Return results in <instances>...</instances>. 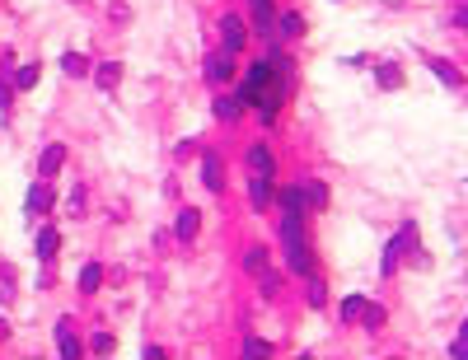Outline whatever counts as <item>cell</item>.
Instances as JSON below:
<instances>
[{
    "label": "cell",
    "instance_id": "cell-29",
    "mask_svg": "<svg viewBox=\"0 0 468 360\" xmlns=\"http://www.w3.org/2000/svg\"><path fill=\"white\" fill-rule=\"evenodd\" d=\"M361 318H365V328H379V323H384V309H379V304H365Z\"/></svg>",
    "mask_w": 468,
    "mask_h": 360
},
{
    "label": "cell",
    "instance_id": "cell-19",
    "mask_svg": "<svg viewBox=\"0 0 468 360\" xmlns=\"http://www.w3.org/2000/svg\"><path fill=\"white\" fill-rule=\"evenodd\" d=\"M244 267H248L253 276H262V272H267V248H258V243H253V248H248V257H244Z\"/></svg>",
    "mask_w": 468,
    "mask_h": 360
},
{
    "label": "cell",
    "instance_id": "cell-9",
    "mask_svg": "<svg viewBox=\"0 0 468 360\" xmlns=\"http://www.w3.org/2000/svg\"><path fill=\"white\" fill-rule=\"evenodd\" d=\"M28 211H33V215H43V211H52V187H47V182H33V187H28Z\"/></svg>",
    "mask_w": 468,
    "mask_h": 360
},
{
    "label": "cell",
    "instance_id": "cell-17",
    "mask_svg": "<svg viewBox=\"0 0 468 360\" xmlns=\"http://www.w3.org/2000/svg\"><path fill=\"white\" fill-rule=\"evenodd\" d=\"M248 173H272V150H267V145L248 150Z\"/></svg>",
    "mask_w": 468,
    "mask_h": 360
},
{
    "label": "cell",
    "instance_id": "cell-4",
    "mask_svg": "<svg viewBox=\"0 0 468 360\" xmlns=\"http://www.w3.org/2000/svg\"><path fill=\"white\" fill-rule=\"evenodd\" d=\"M230 71H234V51H211L207 56V80L211 84H220V80H230Z\"/></svg>",
    "mask_w": 468,
    "mask_h": 360
},
{
    "label": "cell",
    "instance_id": "cell-13",
    "mask_svg": "<svg viewBox=\"0 0 468 360\" xmlns=\"http://www.w3.org/2000/svg\"><path fill=\"white\" fill-rule=\"evenodd\" d=\"M248 10H253V24H258V28L277 24V5H272V0H248Z\"/></svg>",
    "mask_w": 468,
    "mask_h": 360
},
{
    "label": "cell",
    "instance_id": "cell-34",
    "mask_svg": "<svg viewBox=\"0 0 468 360\" xmlns=\"http://www.w3.org/2000/svg\"><path fill=\"white\" fill-rule=\"evenodd\" d=\"M0 337H5V323H0Z\"/></svg>",
    "mask_w": 468,
    "mask_h": 360
},
{
    "label": "cell",
    "instance_id": "cell-18",
    "mask_svg": "<svg viewBox=\"0 0 468 360\" xmlns=\"http://www.w3.org/2000/svg\"><path fill=\"white\" fill-rule=\"evenodd\" d=\"M94 80H99L104 89H117V80H122V66H117V61H104V66L94 71Z\"/></svg>",
    "mask_w": 468,
    "mask_h": 360
},
{
    "label": "cell",
    "instance_id": "cell-5",
    "mask_svg": "<svg viewBox=\"0 0 468 360\" xmlns=\"http://www.w3.org/2000/svg\"><path fill=\"white\" fill-rule=\"evenodd\" d=\"M197 230H202V211L183 206V211H178V220H174V234H178L183 243H192V239H197Z\"/></svg>",
    "mask_w": 468,
    "mask_h": 360
},
{
    "label": "cell",
    "instance_id": "cell-1",
    "mask_svg": "<svg viewBox=\"0 0 468 360\" xmlns=\"http://www.w3.org/2000/svg\"><path fill=\"white\" fill-rule=\"evenodd\" d=\"M281 248H286L290 272L314 281V253H309V239H305V215H286L281 220Z\"/></svg>",
    "mask_w": 468,
    "mask_h": 360
},
{
    "label": "cell",
    "instance_id": "cell-3",
    "mask_svg": "<svg viewBox=\"0 0 468 360\" xmlns=\"http://www.w3.org/2000/svg\"><path fill=\"white\" fill-rule=\"evenodd\" d=\"M248 202H253V211H267V206L277 202V192H272V173H253V178H248Z\"/></svg>",
    "mask_w": 468,
    "mask_h": 360
},
{
    "label": "cell",
    "instance_id": "cell-10",
    "mask_svg": "<svg viewBox=\"0 0 468 360\" xmlns=\"http://www.w3.org/2000/svg\"><path fill=\"white\" fill-rule=\"evenodd\" d=\"M80 351H84V346L75 341V333H71V328L61 323V328H56V356H61V360H75Z\"/></svg>",
    "mask_w": 468,
    "mask_h": 360
},
{
    "label": "cell",
    "instance_id": "cell-22",
    "mask_svg": "<svg viewBox=\"0 0 468 360\" xmlns=\"http://www.w3.org/2000/svg\"><path fill=\"white\" fill-rule=\"evenodd\" d=\"M244 356H248V360H253V356H258V360H267V356H272V346H267L262 337H248V341H244Z\"/></svg>",
    "mask_w": 468,
    "mask_h": 360
},
{
    "label": "cell",
    "instance_id": "cell-20",
    "mask_svg": "<svg viewBox=\"0 0 468 360\" xmlns=\"http://www.w3.org/2000/svg\"><path fill=\"white\" fill-rule=\"evenodd\" d=\"M113 346H117L113 333H94V337H89V351H94V356H113Z\"/></svg>",
    "mask_w": 468,
    "mask_h": 360
},
{
    "label": "cell",
    "instance_id": "cell-14",
    "mask_svg": "<svg viewBox=\"0 0 468 360\" xmlns=\"http://www.w3.org/2000/svg\"><path fill=\"white\" fill-rule=\"evenodd\" d=\"M56 248H61V234L47 225V230H38V257L47 262V257H56Z\"/></svg>",
    "mask_w": 468,
    "mask_h": 360
},
{
    "label": "cell",
    "instance_id": "cell-12",
    "mask_svg": "<svg viewBox=\"0 0 468 360\" xmlns=\"http://www.w3.org/2000/svg\"><path fill=\"white\" fill-rule=\"evenodd\" d=\"M277 202H281V215H305V192H295V187H281Z\"/></svg>",
    "mask_w": 468,
    "mask_h": 360
},
{
    "label": "cell",
    "instance_id": "cell-2",
    "mask_svg": "<svg viewBox=\"0 0 468 360\" xmlns=\"http://www.w3.org/2000/svg\"><path fill=\"white\" fill-rule=\"evenodd\" d=\"M272 80H277V71H272V61H253V66L244 71V84H239V99L258 108V103H262V94L272 89Z\"/></svg>",
    "mask_w": 468,
    "mask_h": 360
},
{
    "label": "cell",
    "instance_id": "cell-28",
    "mask_svg": "<svg viewBox=\"0 0 468 360\" xmlns=\"http://www.w3.org/2000/svg\"><path fill=\"white\" fill-rule=\"evenodd\" d=\"M14 84H19V89H33V84H38V66H24V71L14 75Z\"/></svg>",
    "mask_w": 468,
    "mask_h": 360
},
{
    "label": "cell",
    "instance_id": "cell-8",
    "mask_svg": "<svg viewBox=\"0 0 468 360\" xmlns=\"http://www.w3.org/2000/svg\"><path fill=\"white\" fill-rule=\"evenodd\" d=\"M202 182H207L211 192H220V187H225V164H220L215 154H207V159H202Z\"/></svg>",
    "mask_w": 468,
    "mask_h": 360
},
{
    "label": "cell",
    "instance_id": "cell-31",
    "mask_svg": "<svg viewBox=\"0 0 468 360\" xmlns=\"http://www.w3.org/2000/svg\"><path fill=\"white\" fill-rule=\"evenodd\" d=\"M0 108H10V84L0 80Z\"/></svg>",
    "mask_w": 468,
    "mask_h": 360
},
{
    "label": "cell",
    "instance_id": "cell-15",
    "mask_svg": "<svg viewBox=\"0 0 468 360\" xmlns=\"http://www.w3.org/2000/svg\"><path fill=\"white\" fill-rule=\"evenodd\" d=\"M244 108H248V103L239 99V94H234V99H215V117H220V122H234Z\"/></svg>",
    "mask_w": 468,
    "mask_h": 360
},
{
    "label": "cell",
    "instance_id": "cell-21",
    "mask_svg": "<svg viewBox=\"0 0 468 360\" xmlns=\"http://www.w3.org/2000/svg\"><path fill=\"white\" fill-rule=\"evenodd\" d=\"M0 304H14V272L0 267Z\"/></svg>",
    "mask_w": 468,
    "mask_h": 360
},
{
    "label": "cell",
    "instance_id": "cell-25",
    "mask_svg": "<svg viewBox=\"0 0 468 360\" xmlns=\"http://www.w3.org/2000/svg\"><path fill=\"white\" fill-rule=\"evenodd\" d=\"M277 24H281V33H286V38H295V33H305V19H300V14H281Z\"/></svg>",
    "mask_w": 468,
    "mask_h": 360
},
{
    "label": "cell",
    "instance_id": "cell-11",
    "mask_svg": "<svg viewBox=\"0 0 468 360\" xmlns=\"http://www.w3.org/2000/svg\"><path fill=\"white\" fill-rule=\"evenodd\" d=\"M61 159H66V145H47L43 159H38V173H43V178H52L56 169H61Z\"/></svg>",
    "mask_w": 468,
    "mask_h": 360
},
{
    "label": "cell",
    "instance_id": "cell-7",
    "mask_svg": "<svg viewBox=\"0 0 468 360\" xmlns=\"http://www.w3.org/2000/svg\"><path fill=\"white\" fill-rule=\"evenodd\" d=\"M220 38H225V51H239V47H244V38H248V33H244V19L225 14V19H220Z\"/></svg>",
    "mask_w": 468,
    "mask_h": 360
},
{
    "label": "cell",
    "instance_id": "cell-24",
    "mask_svg": "<svg viewBox=\"0 0 468 360\" xmlns=\"http://www.w3.org/2000/svg\"><path fill=\"white\" fill-rule=\"evenodd\" d=\"M398 80H403V71H398L393 61H384V66H379V84H384V89H398Z\"/></svg>",
    "mask_w": 468,
    "mask_h": 360
},
{
    "label": "cell",
    "instance_id": "cell-27",
    "mask_svg": "<svg viewBox=\"0 0 468 360\" xmlns=\"http://www.w3.org/2000/svg\"><path fill=\"white\" fill-rule=\"evenodd\" d=\"M61 71H66V75H84L89 66H84V56H61Z\"/></svg>",
    "mask_w": 468,
    "mask_h": 360
},
{
    "label": "cell",
    "instance_id": "cell-26",
    "mask_svg": "<svg viewBox=\"0 0 468 360\" xmlns=\"http://www.w3.org/2000/svg\"><path fill=\"white\" fill-rule=\"evenodd\" d=\"M365 304H370V300H361V295H351V300L342 304V318H361V313H365Z\"/></svg>",
    "mask_w": 468,
    "mask_h": 360
},
{
    "label": "cell",
    "instance_id": "cell-33",
    "mask_svg": "<svg viewBox=\"0 0 468 360\" xmlns=\"http://www.w3.org/2000/svg\"><path fill=\"white\" fill-rule=\"evenodd\" d=\"M459 337H468V323H464V333H459Z\"/></svg>",
    "mask_w": 468,
    "mask_h": 360
},
{
    "label": "cell",
    "instance_id": "cell-6",
    "mask_svg": "<svg viewBox=\"0 0 468 360\" xmlns=\"http://www.w3.org/2000/svg\"><path fill=\"white\" fill-rule=\"evenodd\" d=\"M426 66H431V75L441 80L445 89H459V84H464V75H459V66H449V61H441V56H426Z\"/></svg>",
    "mask_w": 468,
    "mask_h": 360
},
{
    "label": "cell",
    "instance_id": "cell-16",
    "mask_svg": "<svg viewBox=\"0 0 468 360\" xmlns=\"http://www.w3.org/2000/svg\"><path fill=\"white\" fill-rule=\"evenodd\" d=\"M99 285H104V267H99V262H89V267L80 272V290H84V295H94Z\"/></svg>",
    "mask_w": 468,
    "mask_h": 360
},
{
    "label": "cell",
    "instance_id": "cell-30",
    "mask_svg": "<svg viewBox=\"0 0 468 360\" xmlns=\"http://www.w3.org/2000/svg\"><path fill=\"white\" fill-rule=\"evenodd\" d=\"M449 356H454V360H468V337H459V341L449 346Z\"/></svg>",
    "mask_w": 468,
    "mask_h": 360
},
{
    "label": "cell",
    "instance_id": "cell-32",
    "mask_svg": "<svg viewBox=\"0 0 468 360\" xmlns=\"http://www.w3.org/2000/svg\"><path fill=\"white\" fill-rule=\"evenodd\" d=\"M459 28H468V5H464V10H459Z\"/></svg>",
    "mask_w": 468,
    "mask_h": 360
},
{
    "label": "cell",
    "instance_id": "cell-23",
    "mask_svg": "<svg viewBox=\"0 0 468 360\" xmlns=\"http://www.w3.org/2000/svg\"><path fill=\"white\" fill-rule=\"evenodd\" d=\"M305 206H328V187L323 182H309L305 187Z\"/></svg>",
    "mask_w": 468,
    "mask_h": 360
}]
</instances>
